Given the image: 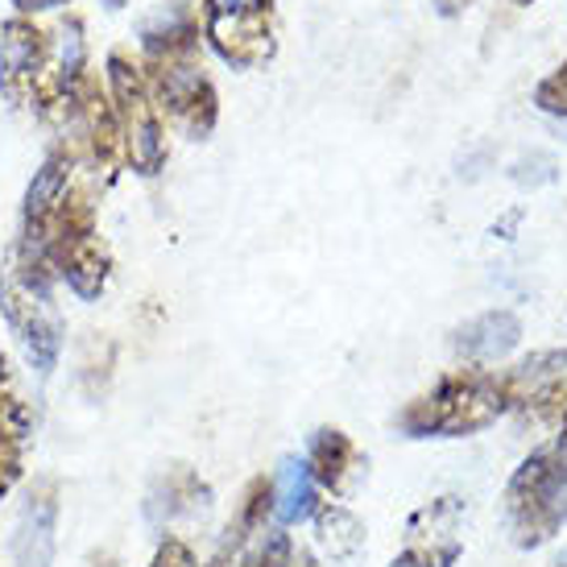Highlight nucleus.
Segmentation results:
<instances>
[{
	"label": "nucleus",
	"instance_id": "2eb2a0df",
	"mask_svg": "<svg viewBox=\"0 0 567 567\" xmlns=\"http://www.w3.org/2000/svg\"><path fill=\"white\" fill-rule=\"evenodd\" d=\"M212 505V488L199 481V473H190L183 464H174L158 476V485L150 488V502H145V518L154 526H171L178 518H195L199 509Z\"/></svg>",
	"mask_w": 567,
	"mask_h": 567
},
{
	"label": "nucleus",
	"instance_id": "b1692460",
	"mask_svg": "<svg viewBox=\"0 0 567 567\" xmlns=\"http://www.w3.org/2000/svg\"><path fill=\"white\" fill-rule=\"evenodd\" d=\"M551 567H567V547H564V555H559V559H555Z\"/></svg>",
	"mask_w": 567,
	"mask_h": 567
},
{
	"label": "nucleus",
	"instance_id": "6e6552de",
	"mask_svg": "<svg viewBox=\"0 0 567 567\" xmlns=\"http://www.w3.org/2000/svg\"><path fill=\"white\" fill-rule=\"evenodd\" d=\"M33 447V406L21 378L13 373L9 357H0V497H9L21 476Z\"/></svg>",
	"mask_w": 567,
	"mask_h": 567
},
{
	"label": "nucleus",
	"instance_id": "20e7f679",
	"mask_svg": "<svg viewBox=\"0 0 567 567\" xmlns=\"http://www.w3.org/2000/svg\"><path fill=\"white\" fill-rule=\"evenodd\" d=\"M50 286H54V278L21 266H9L4 286H0V311L9 319L21 352H25V364L42 378L63 357V319L54 311Z\"/></svg>",
	"mask_w": 567,
	"mask_h": 567
},
{
	"label": "nucleus",
	"instance_id": "0eeeda50",
	"mask_svg": "<svg viewBox=\"0 0 567 567\" xmlns=\"http://www.w3.org/2000/svg\"><path fill=\"white\" fill-rule=\"evenodd\" d=\"M460 518H464V497H456V493L414 509V518L406 526V543L390 567H456L464 555Z\"/></svg>",
	"mask_w": 567,
	"mask_h": 567
},
{
	"label": "nucleus",
	"instance_id": "4be33fe9",
	"mask_svg": "<svg viewBox=\"0 0 567 567\" xmlns=\"http://www.w3.org/2000/svg\"><path fill=\"white\" fill-rule=\"evenodd\" d=\"M476 0H435V13L440 17H460L464 9H473Z\"/></svg>",
	"mask_w": 567,
	"mask_h": 567
},
{
	"label": "nucleus",
	"instance_id": "f3484780",
	"mask_svg": "<svg viewBox=\"0 0 567 567\" xmlns=\"http://www.w3.org/2000/svg\"><path fill=\"white\" fill-rule=\"evenodd\" d=\"M245 567H299V551H295V538L286 535L282 526H269L266 535L249 547Z\"/></svg>",
	"mask_w": 567,
	"mask_h": 567
},
{
	"label": "nucleus",
	"instance_id": "a878e982",
	"mask_svg": "<svg viewBox=\"0 0 567 567\" xmlns=\"http://www.w3.org/2000/svg\"><path fill=\"white\" fill-rule=\"evenodd\" d=\"M302 567H316V564H311V559H302Z\"/></svg>",
	"mask_w": 567,
	"mask_h": 567
},
{
	"label": "nucleus",
	"instance_id": "9d476101",
	"mask_svg": "<svg viewBox=\"0 0 567 567\" xmlns=\"http://www.w3.org/2000/svg\"><path fill=\"white\" fill-rule=\"evenodd\" d=\"M42 63H47V33L25 17L4 21V30H0V92L9 104L30 109Z\"/></svg>",
	"mask_w": 567,
	"mask_h": 567
},
{
	"label": "nucleus",
	"instance_id": "9b49d317",
	"mask_svg": "<svg viewBox=\"0 0 567 567\" xmlns=\"http://www.w3.org/2000/svg\"><path fill=\"white\" fill-rule=\"evenodd\" d=\"M59 551V488L42 481L25 493L13 526V567H54Z\"/></svg>",
	"mask_w": 567,
	"mask_h": 567
},
{
	"label": "nucleus",
	"instance_id": "6ab92c4d",
	"mask_svg": "<svg viewBox=\"0 0 567 567\" xmlns=\"http://www.w3.org/2000/svg\"><path fill=\"white\" fill-rule=\"evenodd\" d=\"M150 567H199V555H195V547H190L187 538L166 535L158 543L154 559H150Z\"/></svg>",
	"mask_w": 567,
	"mask_h": 567
},
{
	"label": "nucleus",
	"instance_id": "a211bd4d",
	"mask_svg": "<svg viewBox=\"0 0 567 567\" xmlns=\"http://www.w3.org/2000/svg\"><path fill=\"white\" fill-rule=\"evenodd\" d=\"M535 104L538 112H547V116H559V121H567V63L555 66L547 80L535 87Z\"/></svg>",
	"mask_w": 567,
	"mask_h": 567
},
{
	"label": "nucleus",
	"instance_id": "dca6fc26",
	"mask_svg": "<svg viewBox=\"0 0 567 567\" xmlns=\"http://www.w3.org/2000/svg\"><path fill=\"white\" fill-rule=\"evenodd\" d=\"M316 538H319V547L336 559V564H344V559H352V555L364 547V526L361 518L348 509V505L340 502H323L316 509Z\"/></svg>",
	"mask_w": 567,
	"mask_h": 567
},
{
	"label": "nucleus",
	"instance_id": "1a4fd4ad",
	"mask_svg": "<svg viewBox=\"0 0 567 567\" xmlns=\"http://www.w3.org/2000/svg\"><path fill=\"white\" fill-rule=\"evenodd\" d=\"M50 269H54L59 282H66V290L75 299L92 302L104 295V286L112 278V252L104 240L95 237V228L59 233L50 245Z\"/></svg>",
	"mask_w": 567,
	"mask_h": 567
},
{
	"label": "nucleus",
	"instance_id": "39448f33",
	"mask_svg": "<svg viewBox=\"0 0 567 567\" xmlns=\"http://www.w3.org/2000/svg\"><path fill=\"white\" fill-rule=\"evenodd\" d=\"M204 38L237 71L266 66L278 54L274 0H204Z\"/></svg>",
	"mask_w": 567,
	"mask_h": 567
},
{
	"label": "nucleus",
	"instance_id": "7ed1b4c3",
	"mask_svg": "<svg viewBox=\"0 0 567 567\" xmlns=\"http://www.w3.org/2000/svg\"><path fill=\"white\" fill-rule=\"evenodd\" d=\"M109 100L116 112V128H121V150L125 162L137 174H158L166 166V121L158 112V100L150 92L145 71L125 50H112L109 59Z\"/></svg>",
	"mask_w": 567,
	"mask_h": 567
},
{
	"label": "nucleus",
	"instance_id": "f03ea898",
	"mask_svg": "<svg viewBox=\"0 0 567 567\" xmlns=\"http://www.w3.org/2000/svg\"><path fill=\"white\" fill-rule=\"evenodd\" d=\"M505 526L522 551L551 543L567 526V440L551 435L522 460L505 485Z\"/></svg>",
	"mask_w": 567,
	"mask_h": 567
},
{
	"label": "nucleus",
	"instance_id": "412c9836",
	"mask_svg": "<svg viewBox=\"0 0 567 567\" xmlns=\"http://www.w3.org/2000/svg\"><path fill=\"white\" fill-rule=\"evenodd\" d=\"M13 4L21 17H33V13H50V9H63L66 0H13Z\"/></svg>",
	"mask_w": 567,
	"mask_h": 567
},
{
	"label": "nucleus",
	"instance_id": "ddd939ff",
	"mask_svg": "<svg viewBox=\"0 0 567 567\" xmlns=\"http://www.w3.org/2000/svg\"><path fill=\"white\" fill-rule=\"evenodd\" d=\"M302 460H307V468L316 476V485L323 493H331V497H344L364 468V452L340 426H319L311 443H307Z\"/></svg>",
	"mask_w": 567,
	"mask_h": 567
},
{
	"label": "nucleus",
	"instance_id": "aec40b11",
	"mask_svg": "<svg viewBox=\"0 0 567 567\" xmlns=\"http://www.w3.org/2000/svg\"><path fill=\"white\" fill-rule=\"evenodd\" d=\"M249 547H252V543H245V538L224 535L220 551H216V559H212L207 567H245V559H249Z\"/></svg>",
	"mask_w": 567,
	"mask_h": 567
},
{
	"label": "nucleus",
	"instance_id": "4468645a",
	"mask_svg": "<svg viewBox=\"0 0 567 567\" xmlns=\"http://www.w3.org/2000/svg\"><path fill=\"white\" fill-rule=\"evenodd\" d=\"M274 526H302V522L316 518V509L323 505V488L316 485V476L307 468V460L302 456H286L274 473Z\"/></svg>",
	"mask_w": 567,
	"mask_h": 567
},
{
	"label": "nucleus",
	"instance_id": "423d86ee",
	"mask_svg": "<svg viewBox=\"0 0 567 567\" xmlns=\"http://www.w3.org/2000/svg\"><path fill=\"white\" fill-rule=\"evenodd\" d=\"M145 80H150V92L158 100L162 121H174L190 142H204L207 133L216 128V121H220V95H216L212 80L204 75V66L195 63V54L150 59Z\"/></svg>",
	"mask_w": 567,
	"mask_h": 567
},
{
	"label": "nucleus",
	"instance_id": "f257e3e1",
	"mask_svg": "<svg viewBox=\"0 0 567 567\" xmlns=\"http://www.w3.org/2000/svg\"><path fill=\"white\" fill-rule=\"evenodd\" d=\"M509 390L497 369H452L443 373L426 394L402 406L398 414V431L406 440H464V435H481L509 414Z\"/></svg>",
	"mask_w": 567,
	"mask_h": 567
},
{
	"label": "nucleus",
	"instance_id": "f8f14e48",
	"mask_svg": "<svg viewBox=\"0 0 567 567\" xmlns=\"http://www.w3.org/2000/svg\"><path fill=\"white\" fill-rule=\"evenodd\" d=\"M522 344V319L509 307H493L481 311L468 323H460L452 331V352L473 369H488V364L505 361L514 348Z\"/></svg>",
	"mask_w": 567,
	"mask_h": 567
},
{
	"label": "nucleus",
	"instance_id": "5701e85b",
	"mask_svg": "<svg viewBox=\"0 0 567 567\" xmlns=\"http://www.w3.org/2000/svg\"><path fill=\"white\" fill-rule=\"evenodd\" d=\"M104 4H109V9H125L128 0H104Z\"/></svg>",
	"mask_w": 567,
	"mask_h": 567
},
{
	"label": "nucleus",
	"instance_id": "393cba45",
	"mask_svg": "<svg viewBox=\"0 0 567 567\" xmlns=\"http://www.w3.org/2000/svg\"><path fill=\"white\" fill-rule=\"evenodd\" d=\"M514 4H535V0H514Z\"/></svg>",
	"mask_w": 567,
	"mask_h": 567
}]
</instances>
